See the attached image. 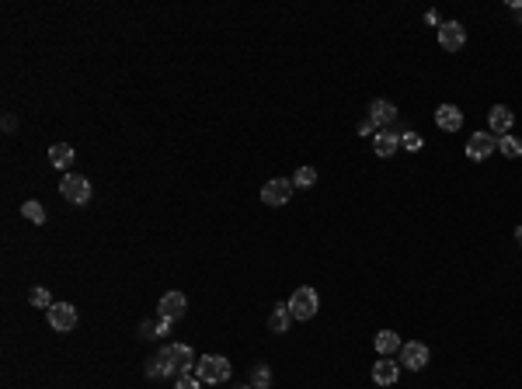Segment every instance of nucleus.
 Segmentation results:
<instances>
[{"label": "nucleus", "mask_w": 522, "mask_h": 389, "mask_svg": "<svg viewBox=\"0 0 522 389\" xmlns=\"http://www.w3.org/2000/svg\"><path fill=\"white\" fill-rule=\"evenodd\" d=\"M401 379V368H397V361H390V358H380L376 365H373V382L376 386H394Z\"/></svg>", "instance_id": "nucleus-14"}, {"label": "nucleus", "mask_w": 522, "mask_h": 389, "mask_svg": "<svg viewBox=\"0 0 522 389\" xmlns=\"http://www.w3.org/2000/svg\"><path fill=\"white\" fill-rule=\"evenodd\" d=\"M60 191H63V198L74 202V205H87V202H91V181L81 178V174H67V178L60 181Z\"/></svg>", "instance_id": "nucleus-2"}, {"label": "nucleus", "mask_w": 522, "mask_h": 389, "mask_svg": "<svg viewBox=\"0 0 522 389\" xmlns=\"http://www.w3.org/2000/svg\"><path fill=\"white\" fill-rule=\"evenodd\" d=\"M74 160H77V153H74V146H70V143H53V146H49V164H53L56 171L74 167Z\"/></svg>", "instance_id": "nucleus-15"}, {"label": "nucleus", "mask_w": 522, "mask_h": 389, "mask_svg": "<svg viewBox=\"0 0 522 389\" xmlns=\"http://www.w3.org/2000/svg\"><path fill=\"white\" fill-rule=\"evenodd\" d=\"M269 327H272V334H286V330L293 327V309H289V302H279V306H272Z\"/></svg>", "instance_id": "nucleus-16"}, {"label": "nucleus", "mask_w": 522, "mask_h": 389, "mask_svg": "<svg viewBox=\"0 0 522 389\" xmlns=\"http://www.w3.org/2000/svg\"><path fill=\"white\" fill-rule=\"evenodd\" d=\"M401 146H404L407 153H418V150L425 146V139H421L418 132H404V136H401Z\"/></svg>", "instance_id": "nucleus-24"}, {"label": "nucleus", "mask_w": 522, "mask_h": 389, "mask_svg": "<svg viewBox=\"0 0 522 389\" xmlns=\"http://www.w3.org/2000/svg\"><path fill=\"white\" fill-rule=\"evenodd\" d=\"M512 15H515V21L522 25V0H512Z\"/></svg>", "instance_id": "nucleus-28"}, {"label": "nucleus", "mask_w": 522, "mask_h": 389, "mask_svg": "<svg viewBox=\"0 0 522 389\" xmlns=\"http://www.w3.org/2000/svg\"><path fill=\"white\" fill-rule=\"evenodd\" d=\"M498 150H501L508 160H515V157H522V139L508 132V136H501V139H498Z\"/></svg>", "instance_id": "nucleus-21"}, {"label": "nucleus", "mask_w": 522, "mask_h": 389, "mask_svg": "<svg viewBox=\"0 0 522 389\" xmlns=\"http://www.w3.org/2000/svg\"><path fill=\"white\" fill-rule=\"evenodd\" d=\"M397 354H401V365H404V368H411V372H421V368L428 365V358H432V354H428V347H425L421 340L404 344Z\"/></svg>", "instance_id": "nucleus-8"}, {"label": "nucleus", "mask_w": 522, "mask_h": 389, "mask_svg": "<svg viewBox=\"0 0 522 389\" xmlns=\"http://www.w3.org/2000/svg\"><path fill=\"white\" fill-rule=\"evenodd\" d=\"M487 126H491L494 136H508L512 126H515V112H512L508 105H494V108L487 112Z\"/></svg>", "instance_id": "nucleus-9"}, {"label": "nucleus", "mask_w": 522, "mask_h": 389, "mask_svg": "<svg viewBox=\"0 0 522 389\" xmlns=\"http://www.w3.org/2000/svg\"><path fill=\"white\" fill-rule=\"evenodd\" d=\"M22 216H25L28 223H35V226L46 223V209H42L39 202H25V205H22Z\"/></svg>", "instance_id": "nucleus-23"}, {"label": "nucleus", "mask_w": 522, "mask_h": 389, "mask_svg": "<svg viewBox=\"0 0 522 389\" xmlns=\"http://www.w3.org/2000/svg\"><path fill=\"white\" fill-rule=\"evenodd\" d=\"M515 243H519V247H522V226H519V230H515Z\"/></svg>", "instance_id": "nucleus-30"}, {"label": "nucleus", "mask_w": 522, "mask_h": 389, "mask_svg": "<svg viewBox=\"0 0 522 389\" xmlns=\"http://www.w3.org/2000/svg\"><path fill=\"white\" fill-rule=\"evenodd\" d=\"M230 361L223 358V354H205V358H199V365H195V375L202 379V382H226L230 379Z\"/></svg>", "instance_id": "nucleus-1"}, {"label": "nucleus", "mask_w": 522, "mask_h": 389, "mask_svg": "<svg viewBox=\"0 0 522 389\" xmlns=\"http://www.w3.org/2000/svg\"><path fill=\"white\" fill-rule=\"evenodd\" d=\"M240 389H251V386H240Z\"/></svg>", "instance_id": "nucleus-31"}, {"label": "nucleus", "mask_w": 522, "mask_h": 389, "mask_svg": "<svg viewBox=\"0 0 522 389\" xmlns=\"http://www.w3.org/2000/svg\"><path fill=\"white\" fill-rule=\"evenodd\" d=\"M293 184H296V188H314V184H317V167H296Z\"/></svg>", "instance_id": "nucleus-22"}, {"label": "nucleus", "mask_w": 522, "mask_h": 389, "mask_svg": "<svg viewBox=\"0 0 522 389\" xmlns=\"http://www.w3.org/2000/svg\"><path fill=\"white\" fill-rule=\"evenodd\" d=\"M293 181H286V178H272L265 188H261V202L265 205H272V209H279V205H286L289 198H293Z\"/></svg>", "instance_id": "nucleus-4"}, {"label": "nucleus", "mask_w": 522, "mask_h": 389, "mask_svg": "<svg viewBox=\"0 0 522 389\" xmlns=\"http://www.w3.org/2000/svg\"><path fill=\"white\" fill-rule=\"evenodd\" d=\"M435 126H439L442 132H460V129H463V112H460L456 105H439V108H435Z\"/></svg>", "instance_id": "nucleus-11"}, {"label": "nucleus", "mask_w": 522, "mask_h": 389, "mask_svg": "<svg viewBox=\"0 0 522 389\" xmlns=\"http://www.w3.org/2000/svg\"><path fill=\"white\" fill-rule=\"evenodd\" d=\"M167 347H171V358H174L178 375H181V372H192V365H199V358H195V351H192L188 344H167Z\"/></svg>", "instance_id": "nucleus-18"}, {"label": "nucleus", "mask_w": 522, "mask_h": 389, "mask_svg": "<svg viewBox=\"0 0 522 389\" xmlns=\"http://www.w3.org/2000/svg\"><path fill=\"white\" fill-rule=\"evenodd\" d=\"M494 150H498V139H494L491 129H480V132H473V136L466 139V157H470V160H487Z\"/></svg>", "instance_id": "nucleus-5"}, {"label": "nucleus", "mask_w": 522, "mask_h": 389, "mask_svg": "<svg viewBox=\"0 0 522 389\" xmlns=\"http://www.w3.org/2000/svg\"><path fill=\"white\" fill-rule=\"evenodd\" d=\"M397 146H401V136H397L394 129H380V132L373 136V153H376V157H394Z\"/></svg>", "instance_id": "nucleus-13"}, {"label": "nucleus", "mask_w": 522, "mask_h": 389, "mask_svg": "<svg viewBox=\"0 0 522 389\" xmlns=\"http://www.w3.org/2000/svg\"><path fill=\"white\" fill-rule=\"evenodd\" d=\"M49 327L60 330V334L74 330V327H77V306H70V302H53V306H49Z\"/></svg>", "instance_id": "nucleus-7"}, {"label": "nucleus", "mask_w": 522, "mask_h": 389, "mask_svg": "<svg viewBox=\"0 0 522 389\" xmlns=\"http://www.w3.org/2000/svg\"><path fill=\"white\" fill-rule=\"evenodd\" d=\"M376 132H380V129H376V126H373L369 119H366V122L359 126V136H376Z\"/></svg>", "instance_id": "nucleus-27"}, {"label": "nucleus", "mask_w": 522, "mask_h": 389, "mask_svg": "<svg viewBox=\"0 0 522 389\" xmlns=\"http://www.w3.org/2000/svg\"><path fill=\"white\" fill-rule=\"evenodd\" d=\"M394 119H397V105H394V101H383V98H376V101L369 105V122H373L376 129H387Z\"/></svg>", "instance_id": "nucleus-12"}, {"label": "nucleus", "mask_w": 522, "mask_h": 389, "mask_svg": "<svg viewBox=\"0 0 522 389\" xmlns=\"http://www.w3.org/2000/svg\"><path fill=\"white\" fill-rule=\"evenodd\" d=\"M32 306H39V309H49L53 306V299H49V288H32Z\"/></svg>", "instance_id": "nucleus-26"}, {"label": "nucleus", "mask_w": 522, "mask_h": 389, "mask_svg": "<svg viewBox=\"0 0 522 389\" xmlns=\"http://www.w3.org/2000/svg\"><path fill=\"white\" fill-rule=\"evenodd\" d=\"M439 46H442L446 53L463 49V46H466V28H463L460 21H442V25H439Z\"/></svg>", "instance_id": "nucleus-6"}, {"label": "nucleus", "mask_w": 522, "mask_h": 389, "mask_svg": "<svg viewBox=\"0 0 522 389\" xmlns=\"http://www.w3.org/2000/svg\"><path fill=\"white\" fill-rule=\"evenodd\" d=\"M157 313H160V320H181L185 313H188V299L181 295V292H167L164 299H160V306H157Z\"/></svg>", "instance_id": "nucleus-10"}, {"label": "nucleus", "mask_w": 522, "mask_h": 389, "mask_svg": "<svg viewBox=\"0 0 522 389\" xmlns=\"http://www.w3.org/2000/svg\"><path fill=\"white\" fill-rule=\"evenodd\" d=\"M174 389H202V379H199V375H192V372H181V375H178V382H174Z\"/></svg>", "instance_id": "nucleus-25"}, {"label": "nucleus", "mask_w": 522, "mask_h": 389, "mask_svg": "<svg viewBox=\"0 0 522 389\" xmlns=\"http://www.w3.org/2000/svg\"><path fill=\"white\" fill-rule=\"evenodd\" d=\"M178 368H174V358H171V347H164L157 358H153V365H150V375H174Z\"/></svg>", "instance_id": "nucleus-19"}, {"label": "nucleus", "mask_w": 522, "mask_h": 389, "mask_svg": "<svg viewBox=\"0 0 522 389\" xmlns=\"http://www.w3.org/2000/svg\"><path fill=\"white\" fill-rule=\"evenodd\" d=\"M373 344H376V351H380V358H390V354H397V351L404 347V340H401V334H394V330H380Z\"/></svg>", "instance_id": "nucleus-17"}, {"label": "nucleus", "mask_w": 522, "mask_h": 389, "mask_svg": "<svg viewBox=\"0 0 522 389\" xmlns=\"http://www.w3.org/2000/svg\"><path fill=\"white\" fill-rule=\"evenodd\" d=\"M251 389H272V368L269 365H254L251 368Z\"/></svg>", "instance_id": "nucleus-20"}, {"label": "nucleus", "mask_w": 522, "mask_h": 389, "mask_svg": "<svg viewBox=\"0 0 522 389\" xmlns=\"http://www.w3.org/2000/svg\"><path fill=\"white\" fill-rule=\"evenodd\" d=\"M289 309H293V320H314L317 316V292L314 288H296L293 299H289Z\"/></svg>", "instance_id": "nucleus-3"}, {"label": "nucleus", "mask_w": 522, "mask_h": 389, "mask_svg": "<svg viewBox=\"0 0 522 389\" xmlns=\"http://www.w3.org/2000/svg\"><path fill=\"white\" fill-rule=\"evenodd\" d=\"M425 21H428V25H442V21H439V11H428V15H425Z\"/></svg>", "instance_id": "nucleus-29"}]
</instances>
